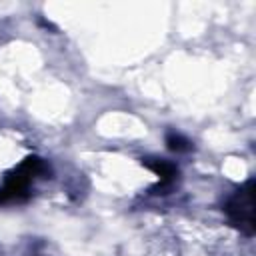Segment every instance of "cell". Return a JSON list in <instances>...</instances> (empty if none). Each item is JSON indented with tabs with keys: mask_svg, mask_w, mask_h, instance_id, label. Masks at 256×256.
I'll list each match as a JSON object with an SVG mask.
<instances>
[{
	"mask_svg": "<svg viewBox=\"0 0 256 256\" xmlns=\"http://www.w3.org/2000/svg\"><path fill=\"white\" fill-rule=\"evenodd\" d=\"M224 212L232 226L244 234L254 232V180H248L224 204Z\"/></svg>",
	"mask_w": 256,
	"mask_h": 256,
	"instance_id": "2",
	"label": "cell"
},
{
	"mask_svg": "<svg viewBox=\"0 0 256 256\" xmlns=\"http://www.w3.org/2000/svg\"><path fill=\"white\" fill-rule=\"evenodd\" d=\"M166 144H168V148L172 152H188V150H192V142L186 136H182L180 132H168L166 134Z\"/></svg>",
	"mask_w": 256,
	"mask_h": 256,
	"instance_id": "4",
	"label": "cell"
},
{
	"mask_svg": "<svg viewBox=\"0 0 256 256\" xmlns=\"http://www.w3.org/2000/svg\"><path fill=\"white\" fill-rule=\"evenodd\" d=\"M144 166L150 168L160 178L158 186L154 188L156 194H160V190H166V188H170L176 182V176H178L176 164H172L168 160H160V158H144Z\"/></svg>",
	"mask_w": 256,
	"mask_h": 256,
	"instance_id": "3",
	"label": "cell"
},
{
	"mask_svg": "<svg viewBox=\"0 0 256 256\" xmlns=\"http://www.w3.org/2000/svg\"><path fill=\"white\" fill-rule=\"evenodd\" d=\"M50 168L42 158H26L4 182L0 188V204H10V202H22L30 196V186L32 180L48 174Z\"/></svg>",
	"mask_w": 256,
	"mask_h": 256,
	"instance_id": "1",
	"label": "cell"
}]
</instances>
